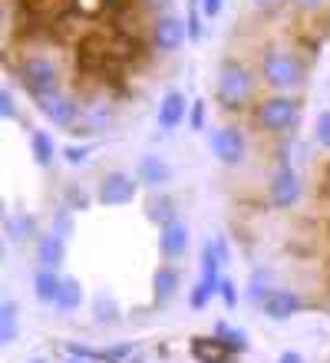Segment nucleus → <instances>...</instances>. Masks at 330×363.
Masks as SVG:
<instances>
[{"label":"nucleus","mask_w":330,"mask_h":363,"mask_svg":"<svg viewBox=\"0 0 330 363\" xmlns=\"http://www.w3.org/2000/svg\"><path fill=\"white\" fill-rule=\"evenodd\" d=\"M255 73L238 63V60H221L218 67V79H215V99L225 109H245L255 99Z\"/></svg>","instance_id":"obj_1"},{"label":"nucleus","mask_w":330,"mask_h":363,"mask_svg":"<svg viewBox=\"0 0 330 363\" xmlns=\"http://www.w3.org/2000/svg\"><path fill=\"white\" fill-rule=\"evenodd\" d=\"M169 179H172V169L162 162L159 155H145V159H142V165H139V182L152 185V189H159V185H165Z\"/></svg>","instance_id":"obj_17"},{"label":"nucleus","mask_w":330,"mask_h":363,"mask_svg":"<svg viewBox=\"0 0 330 363\" xmlns=\"http://www.w3.org/2000/svg\"><path fill=\"white\" fill-rule=\"evenodd\" d=\"M185 96L179 93V89H169V93L162 96L159 103V125L169 133V129H175V125H182V119H185Z\"/></svg>","instance_id":"obj_14"},{"label":"nucleus","mask_w":330,"mask_h":363,"mask_svg":"<svg viewBox=\"0 0 330 363\" xmlns=\"http://www.w3.org/2000/svg\"><path fill=\"white\" fill-rule=\"evenodd\" d=\"M66 363H96V360H86V357H73V354H70V360H66Z\"/></svg>","instance_id":"obj_40"},{"label":"nucleus","mask_w":330,"mask_h":363,"mask_svg":"<svg viewBox=\"0 0 330 363\" xmlns=\"http://www.w3.org/2000/svg\"><path fill=\"white\" fill-rule=\"evenodd\" d=\"M297 113H301V103L294 96H268L258 103V125L264 133H287L297 123Z\"/></svg>","instance_id":"obj_5"},{"label":"nucleus","mask_w":330,"mask_h":363,"mask_svg":"<svg viewBox=\"0 0 330 363\" xmlns=\"http://www.w3.org/2000/svg\"><path fill=\"white\" fill-rule=\"evenodd\" d=\"M284 4H287V0H255V7L261 10V13H277Z\"/></svg>","instance_id":"obj_36"},{"label":"nucleus","mask_w":330,"mask_h":363,"mask_svg":"<svg viewBox=\"0 0 330 363\" xmlns=\"http://www.w3.org/2000/svg\"><path fill=\"white\" fill-rule=\"evenodd\" d=\"M314 143L321 149H330V109L317 113V123H314Z\"/></svg>","instance_id":"obj_26"},{"label":"nucleus","mask_w":330,"mask_h":363,"mask_svg":"<svg viewBox=\"0 0 330 363\" xmlns=\"http://www.w3.org/2000/svg\"><path fill=\"white\" fill-rule=\"evenodd\" d=\"M17 330H20V307L17 301H4L0 304V344L7 347L17 340Z\"/></svg>","instance_id":"obj_19"},{"label":"nucleus","mask_w":330,"mask_h":363,"mask_svg":"<svg viewBox=\"0 0 330 363\" xmlns=\"http://www.w3.org/2000/svg\"><path fill=\"white\" fill-rule=\"evenodd\" d=\"M60 287H63V277L57 274V268H40L33 277V297L43 304H57Z\"/></svg>","instance_id":"obj_16"},{"label":"nucleus","mask_w":330,"mask_h":363,"mask_svg":"<svg viewBox=\"0 0 330 363\" xmlns=\"http://www.w3.org/2000/svg\"><path fill=\"white\" fill-rule=\"evenodd\" d=\"M86 205H89V195H86V191H79V189L66 191V208L70 211H83Z\"/></svg>","instance_id":"obj_32"},{"label":"nucleus","mask_w":330,"mask_h":363,"mask_svg":"<svg viewBox=\"0 0 330 363\" xmlns=\"http://www.w3.org/2000/svg\"><path fill=\"white\" fill-rule=\"evenodd\" d=\"M83 304V284L76 277H63V287H60V297H57V307L60 311H76Z\"/></svg>","instance_id":"obj_22"},{"label":"nucleus","mask_w":330,"mask_h":363,"mask_svg":"<svg viewBox=\"0 0 330 363\" xmlns=\"http://www.w3.org/2000/svg\"><path fill=\"white\" fill-rule=\"evenodd\" d=\"M159 251L165 258H182L189 251V225L185 221H169L159 228Z\"/></svg>","instance_id":"obj_12"},{"label":"nucleus","mask_w":330,"mask_h":363,"mask_svg":"<svg viewBox=\"0 0 330 363\" xmlns=\"http://www.w3.org/2000/svg\"><path fill=\"white\" fill-rule=\"evenodd\" d=\"M136 191H139V179H132V175H126V172H109L99 182L96 199H99V205H106V208H119V205H129V201L136 199Z\"/></svg>","instance_id":"obj_7"},{"label":"nucleus","mask_w":330,"mask_h":363,"mask_svg":"<svg viewBox=\"0 0 330 363\" xmlns=\"http://www.w3.org/2000/svg\"><path fill=\"white\" fill-rule=\"evenodd\" d=\"M189 350L198 363H228V357H231V350L218 337H192Z\"/></svg>","instance_id":"obj_13"},{"label":"nucleus","mask_w":330,"mask_h":363,"mask_svg":"<svg viewBox=\"0 0 330 363\" xmlns=\"http://www.w3.org/2000/svg\"><path fill=\"white\" fill-rule=\"evenodd\" d=\"M271 291H274L271 274H268V271H255V274H251V297H255V301H264Z\"/></svg>","instance_id":"obj_27"},{"label":"nucleus","mask_w":330,"mask_h":363,"mask_svg":"<svg viewBox=\"0 0 330 363\" xmlns=\"http://www.w3.org/2000/svg\"><path fill=\"white\" fill-rule=\"evenodd\" d=\"M277 363H304V357L297 354V350H284V354L277 357Z\"/></svg>","instance_id":"obj_39"},{"label":"nucleus","mask_w":330,"mask_h":363,"mask_svg":"<svg viewBox=\"0 0 330 363\" xmlns=\"http://www.w3.org/2000/svg\"><path fill=\"white\" fill-rule=\"evenodd\" d=\"M53 231H57L60 238H66V235L73 231V221H70V215H66V211H63V215H60V218H57V228H53Z\"/></svg>","instance_id":"obj_37"},{"label":"nucleus","mask_w":330,"mask_h":363,"mask_svg":"<svg viewBox=\"0 0 330 363\" xmlns=\"http://www.w3.org/2000/svg\"><path fill=\"white\" fill-rule=\"evenodd\" d=\"M261 79L277 93H287V89L304 83V63L287 50L274 47L261 57Z\"/></svg>","instance_id":"obj_2"},{"label":"nucleus","mask_w":330,"mask_h":363,"mask_svg":"<svg viewBox=\"0 0 330 363\" xmlns=\"http://www.w3.org/2000/svg\"><path fill=\"white\" fill-rule=\"evenodd\" d=\"M179 271L175 268H159L152 277V291H155V301H169L175 291H179Z\"/></svg>","instance_id":"obj_21"},{"label":"nucleus","mask_w":330,"mask_h":363,"mask_svg":"<svg viewBox=\"0 0 330 363\" xmlns=\"http://www.w3.org/2000/svg\"><path fill=\"white\" fill-rule=\"evenodd\" d=\"M63 159L70 165H83L86 159H89V149H86V145H66V149H63Z\"/></svg>","instance_id":"obj_31"},{"label":"nucleus","mask_w":330,"mask_h":363,"mask_svg":"<svg viewBox=\"0 0 330 363\" xmlns=\"http://www.w3.org/2000/svg\"><path fill=\"white\" fill-rule=\"evenodd\" d=\"M221 264H225V261L218 255L215 241H205V245H202V277H198V284L192 287V294H189V304L195 307V311H202V307L218 294V287H221Z\"/></svg>","instance_id":"obj_4"},{"label":"nucleus","mask_w":330,"mask_h":363,"mask_svg":"<svg viewBox=\"0 0 330 363\" xmlns=\"http://www.w3.org/2000/svg\"><path fill=\"white\" fill-rule=\"evenodd\" d=\"M93 311H96V324H116L119 320V311H116V301L113 297H96L93 301Z\"/></svg>","instance_id":"obj_25"},{"label":"nucleus","mask_w":330,"mask_h":363,"mask_svg":"<svg viewBox=\"0 0 330 363\" xmlns=\"http://www.w3.org/2000/svg\"><path fill=\"white\" fill-rule=\"evenodd\" d=\"M189 125L192 129H205V103H202V99H195V103H192V113H189Z\"/></svg>","instance_id":"obj_34"},{"label":"nucleus","mask_w":330,"mask_h":363,"mask_svg":"<svg viewBox=\"0 0 330 363\" xmlns=\"http://www.w3.org/2000/svg\"><path fill=\"white\" fill-rule=\"evenodd\" d=\"M30 152H33V162L37 165H53V159H57V145H53V135L43 133V129H33L30 133Z\"/></svg>","instance_id":"obj_18"},{"label":"nucleus","mask_w":330,"mask_h":363,"mask_svg":"<svg viewBox=\"0 0 330 363\" xmlns=\"http://www.w3.org/2000/svg\"><path fill=\"white\" fill-rule=\"evenodd\" d=\"M33 363H47V360H33Z\"/></svg>","instance_id":"obj_41"},{"label":"nucleus","mask_w":330,"mask_h":363,"mask_svg":"<svg viewBox=\"0 0 330 363\" xmlns=\"http://www.w3.org/2000/svg\"><path fill=\"white\" fill-rule=\"evenodd\" d=\"M185 33H189L192 43H198V40H202V33H205V30H202V10H198V7H192L189 17H185Z\"/></svg>","instance_id":"obj_29"},{"label":"nucleus","mask_w":330,"mask_h":363,"mask_svg":"<svg viewBox=\"0 0 330 363\" xmlns=\"http://www.w3.org/2000/svg\"><path fill=\"white\" fill-rule=\"evenodd\" d=\"M17 79L33 99H43V96L60 89V69L47 57H27L17 67Z\"/></svg>","instance_id":"obj_3"},{"label":"nucleus","mask_w":330,"mask_h":363,"mask_svg":"<svg viewBox=\"0 0 330 363\" xmlns=\"http://www.w3.org/2000/svg\"><path fill=\"white\" fill-rule=\"evenodd\" d=\"M264 314L271 317V320H291L294 314H301L304 311V297L297 291H284V287H274L271 294L261 301Z\"/></svg>","instance_id":"obj_11"},{"label":"nucleus","mask_w":330,"mask_h":363,"mask_svg":"<svg viewBox=\"0 0 330 363\" xmlns=\"http://www.w3.org/2000/svg\"><path fill=\"white\" fill-rule=\"evenodd\" d=\"M218 294H221V301H225L228 311H235V307H238V284L231 281V277H221V287H218Z\"/></svg>","instance_id":"obj_30"},{"label":"nucleus","mask_w":330,"mask_h":363,"mask_svg":"<svg viewBox=\"0 0 330 363\" xmlns=\"http://www.w3.org/2000/svg\"><path fill=\"white\" fill-rule=\"evenodd\" d=\"M37 109L47 116L53 125H76V119H79V103H76L70 93H60V89L43 96V99H37Z\"/></svg>","instance_id":"obj_10"},{"label":"nucleus","mask_w":330,"mask_h":363,"mask_svg":"<svg viewBox=\"0 0 330 363\" xmlns=\"http://www.w3.org/2000/svg\"><path fill=\"white\" fill-rule=\"evenodd\" d=\"M149 218L159 221V228L169 225V221H175V205H172V199H152L149 201Z\"/></svg>","instance_id":"obj_24"},{"label":"nucleus","mask_w":330,"mask_h":363,"mask_svg":"<svg viewBox=\"0 0 330 363\" xmlns=\"http://www.w3.org/2000/svg\"><path fill=\"white\" fill-rule=\"evenodd\" d=\"M215 337L228 347V350H231V354H245V350H248V334H245V330H231L228 324H218L215 327Z\"/></svg>","instance_id":"obj_23"},{"label":"nucleus","mask_w":330,"mask_h":363,"mask_svg":"<svg viewBox=\"0 0 330 363\" xmlns=\"http://www.w3.org/2000/svg\"><path fill=\"white\" fill-rule=\"evenodd\" d=\"M7 238L13 245L20 241H33L37 238V218L33 215H10L7 218Z\"/></svg>","instance_id":"obj_20"},{"label":"nucleus","mask_w":330,"mask_h":363,"mask_svg":"<svg viewBox=\"0 0 330 363\" xmlns=\"http://www.w3.org/2000/svg\"><path fill=\"white\" fill-rule=\"evenodd\" d=\"M268 199H271L274 208L281 211H291L297 201H301V175L294 172L291 165H281L274 172L271 185H268Z\"/></svg>","instance_id":"obj_8"},{"label":"nucleus","mask_w":330,"mask_h":363,"mask_svg":"<svg viewBox=\"0 0 330 363\" xmlns=\"http://www.w3.org/2000/svg\"><path fill=\"white\" fill-rule=\"evenodd\" d=\"M208 149L215 155L221 165H241L245 162V152H248V143H245V133L235 129V125H221L211 133L208 139Z\"/></svg>","instance_id":"obj_6"},{"label":"nucleus","mask_w":330,"mask_h":363,"mask_svg":"<svg viewBox=\"0 0 330 363\" xmlns=\"http://www.w3.org/2000/svg\"><path fill=\"white\" fill-rule=\"evenodd\" d=\"M0 116L4 119H17V103H13L10 89H0Z\"/></svg>","instance_id":"obj_33"},{"label":"nucleus","mask_w":330,"mask_h":363,"mask_svg":"<svg viewBox=\"0 0 330 363\" xmlns=\"http://www.w3.org/2000/svg\"><path fill=\"white\" fill-rule=\"evenodd\" d=\"M66 258V241L60 238L57 231H50V235H43V238L37 241V261L40 268H60Z\"/></svg>","instance_id":"obj_15"},{"label":"nucleus","mask_w":330,"mask_h":363,"mask_svg":"<svg viewBox=\"0 0 330 363\" xmlns=\"http://www.w3.org/2000/svg\"><path fill=\"white\" fill-rule=\"evenodd\" d=\"M317 191H321V199H324V201H330V165L324 169V175H321V189H317Z\"/></svg>","instance_id":"obj_38"},{"label":"nucleus","mask_w":330,"mask_h":363,"mask_svg":"<svg viewBox=\"0 0 330 363\" xmlns=\"http://www.w3.org/2000/svg\"><path fill=\"white\" fill-rule=\"evenodd\" d=\"M185 37H189V33H185V23H182L175 13H162V17L152 20L149 40H152V47L159 50V53H175Z\"/></svg>","instance_id":"obj_9"},{"label":"nucleus","mask_w":330,"mask_h":363,"mask_svg":"<svg viewBox=\"0 0 330 363\" xmlns=\"http://www.w3.org/2000/svg\"><path fill=\"white\" fill-rule=\"evenodd\" d=\"M202 4V13H205L208 20H215L218 13H221V0H198Z\"/></svg>","instance_id":"obj_35"},{"label":"nucleus","mask_w":330,"mask_h":363,"mask_svg":"<svg viewBox=\"0 0 330 363\" xmlns=\"http://www.w3.org/2000/svg\"><path fill=\"white\" fill-rule=\"evenodd\" d=\"M291 4L297 13H304V17H321L324 10L330 7V0H291Z\"/></svg>","instance_id":"obj_28"}]
</instances>
